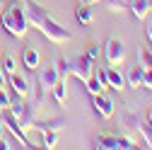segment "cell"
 <instances>
[{"mask_svg": "<svg viewBox=\"0 0 152 150\" xmlns=\"http://www.w3.org/2000/svg\"><path fill=\"white\" fill-rule=\"evenodd\" d=\"M22 5H24V12H27L29 24L36 27L48 41H53V44H68V41H72V34H70L63 24L56 22L53 17L48 15L46 7H41L39 3H34V0H24Z\"/></svg>", "mask_w": 152, "mask_h": 150, "instance_id": "1", "label": "cell"}, {"mask_svg": "<svg viewBox=\"0 0 152 150\" xmlns=\"http://www.w3.org/2000/svg\"><path fill=\"white\" fill-rule=\"evenodd\" d=\"M0 24H3V29L7 34L17 36V39H22V36L27 34L29 20H27L24 5L20 3V0H15V3H10L7 7H3V12H0Z\"/></svg>", "mask_w": 152, "mask_h": 150, "instance_id": "2", "label": "cell"}, {"mask_svg": "<svg viewBox=\"0 0 152 150\" xmlns=\"http://www.w3.org/2000/svg\"><path fill=\"white\" fill-rule=\"evenodd\" d=\"M0 121H3V126H7L10 131H12V136L17 138V140H20L24 148H36L29 138H27V131L22 128V124H20V119H17L15 114H12V109L7 107V109H3V111H0Z\"/></svg>", "mask_w": 152, "mask_h": 150, "instance_id": "3", "label": "cell"}, {"mask_svg": "<svg viewBox=\"0 0 152 150\" xmlns=\"http://www.w3.org/2000/svg\"><path fill=\"white\" fill-rule=\"evenodd\" d=\"M70 75L72 78H77L80 82H87L92 75H94V61H89L87 56H77V58L70 61Z\"/></svg>", "mask_w": 152, "mask_h": 150, "instance_id": "4", "label": "cell"}, {"mask_svg": "<svg viewBox=\"0 0 152 150\" xmlns=\"http://www.w3.org/2000/svg\"><path fill=\"white\" fill-rule=\"evenodd\" d=\"M104 56L109 65H121L126 61V44L121 39H109L104 46Z\"/></svg>", "mask_w": 152, "mask_h": 150, "instance_id": "5", "label": "cell"}, {"mask_svg": "<svg viewBox=\"0 0 152 150\" xmlns=\"http://www.w3.org/2000/svg\"><path fill=\"white\" fill-rule=\"evenodd\" d=\"M36 70H39L36 82H39V99H41L44 92H51L53 90V85L61 80V75H58V70H56V65L53 68H36Z\"/></svg>", "mask_w": 152, "mask_h": 150, "instance_id": "6", "label": "cell"}, {"mask_svg": "<svg viewBox=\"0 0 152 150\" xmlns=\"http://www.w3.org/2000/svg\"><path fill=\"white\" fill-rule=\"evenodd\" d=\"M94 111L102 116V119H111V114H113V102L104 95H94Z\"/></svg>", "mask_w": 152, "mask_h": 150, "instance_id": "7", "label": "cell"}, {"mask_svg": "<svg viewBox=\"0 0 152 150\" xmlns=\"http://www.w3.org/2000/svg\"><path fill=\"white\" fill-rule=\"evenodd\" d=\"M10 87L15 90V95H20V97L29 95V80L24 78V75H20V73H12L10 75Z\"/></svg>", "mask_w": 152, "mask_h": 150, "instance_id": "8", "label": "cell"}, {"mask_svg": "<svg viewBox=\"0 0 152 150\" xmlns=\"http://www.w3.org/2000/svg\"><path fill=\"white\" fill-rule=\"evenodd\" d=\"M150 10H152V3H150V0H130V12H133L135 20L142 22Z\"/></svg>", "mask_w": 152, "mask_h": 150, "instance_id": "9", "label": "cell"}, {"mask_svg": "<svg viewBox=\"0 0 152 150\" xmlns=\"http://www.w3.org/2000/svg\"><path fill=\"white\" fill-rule=\"evenodd\" d=\"M106 85L121 92V90L126 87V75H121V73L116 70V65H113V68H106Z\"/></svg>", "mask_w": 152, "mask_h": 150, "instance_id": "10", "label": "cell"}, {"mask_svg": "<svg viewBox=\"0 0 152 150\" xmlns=\"http://www.w3.org/2000/svg\"><path fill=\"white\" fill-rule=\"evenodd\" d=\"M97 148L99 150H121L118 136H113V133H99L97 136Z\"/></svg>", "mask_w": 152, "mask_h": 150, "instance_id": "11", "label": "cell"}, {"mask_svg": "<svg viewBox=\"0 0 152 150\" xmlns=\"http://www.w3.org/2000/svg\"><path fill=\"white\" fill-rule=\"evenodd\" d=\"M22 61H24V68H27V70H36L39 63H41V56H39V51H36L34 46H29V49H24V53H22Z\"/></svg>", "mask_w": 152, "mask_h": 150, "instance_id": "12", "label": "cell"}, {"mask_svg": "<svg viewBox=\"0 0 152 150\" xmlns=\"http://www.w3.org/2000/svg\"><path fill=\"white\" fill-rule=\"evenodd\" d=\"M65 126V119H46V121H34V131H61Z\"/></svg>", "mask_w": 152, "mask_h": 150, "instance_id": "13", "label": "cell"}, {"mask_svg": "<svg viewBox=\"0 0 152 150\" xmlns=\"http://www.w3.org/2000/svg\"><path fill=\"white\" fill-rule=\"evenodd\" d=\"M75 20H77L80 24H92V22H94V10H92V5H77V10H75Z\"/></svg>", "mask_w": 152, "mask_h": 150, "instance_id": "14", "label": "cell"}, {"mask_svg": "<svg viewBox=\"0 0 152 150\" xmlns=\"http://www.w3.org/2000/svg\"><path fill=\"white\" fill-rule=\"evenodd\" d=\"M142 68L140 65H135V68H130L128 70V75H126V85L128 87H142Z\"/></svg>", "mask_w": 152, "mask_h": 150, "instance_id": "15", "label": "cell"}, {"mask_svg": "<svg viewBox=\"0 0 152 150\" xmlns=\"http://www.w3.org/2000/svg\"><path fill=\"white\" fill-rule=\"evenodd\" d=\"M51 92H53V99L58 102V104H65V102H68V82H65V80H58V82L53 85Z\"/></svg>", "mask_w": 152, "mask_h": 150, "instance_id": "16", "label": "cell"}, {"mask_svg": "<svg viewBox=\"0 0 152 150\" xmlns=\"http://www.w3.org/2000/svg\"><path fill=\"white\" fill-rule=\"evenodd\" d=\"M85 85H87V90H89V95H92V97H94V95H102V92L106 90V85H102V80L97 78V75H92V78H89Z\"/></svg>", "mask_w": 152, "mask_h": 150, "instance_id": "17", "label": "cell"}, {"mask_svg": "<svg viewBox=\"0 0 152 150\" xmlns=\"http://www.w3.org/2000/svg\"><path fill=\"white\" fill-rule=\"evenodd\" d=\"M56 70H58L61 80H68L70 78V61L68 58H56Z\"/></svg>", "mask_w": 152, "mask_h": 150, "instance_id": "18", "label": "cell"}, {"mask_svg": "<svg viewBox=\"0 0 152 150\" xmlns=\"http://www.w3.org/2000/svg\"><path fill=\"white\" fill-rule=\"evenodd\" d=\"M41 136H44V148L58 145V131H41Z\"/></svg>", "mask_w": 152, "mask_h": 150, "instance_id": "19", "label": "cell"}, {"mask_svg": "<svg viewBox=\"0 0 152 150\" xmlns=\"http://www.w3.org/2000/svg\"><path fill=\"white\" fill-rule=\"evenodd\" d=\"M135 131H140V136L145 138V145H147V148H152V126H145V124L140 121Z\"/></svg>", "mask_w": 152, "mask_h": 150, "instance_id": "20", "label": "cell"}, {"mask_svg": "<svg viewBox=\"0 0 152 150\" xmlns=\"http://www.w3.org/2000/svg\"><path fill=\"white\" fill-rule=\"evenodd\" d=\"M0 65H3V70H5V75H7V78H10L12 73H17V63H15V58H12V56H5Z\"/></svg>", "mask_w": 152, "mask_h": 150, "instance_id": "21", "label": "cell"}, {"mask_svg": "<svg viewBox=\"0 0 152 150\" xmlns=\"http://www.w3.org/2000/svg\"><path fill=\"white\" fill-rule=\"evenodd\" d=\"M104 5L111 12H123L126 10V0H104Z\"/></svg>", "mask_w": 152, "mask_h": 150, "instance_id": "22", "label": "cell"}, {"mask_svg": "<svg viewBox=\"0 0 152 150\" xmlns=\"http://www.w3.org/2000/svg\"><path fill=\"white\" fill-rule=\"evenodd\" d=\"M10 102H12V99H10V95H7V90H5V87H0V111L7 109Z\"/></svg>", "mask_w": 152, "mask_h": 150, "instance_id": "23", "label": "cell"}, {"mask_svg": "<svg viewBox=\"0 0 152 150\" xmlns=\"http://www.w3.org/2000/svg\"><path fill=\"white\" fill-rule=\"evenodd\" d=\"M85 56H87L89 61H97V58H99V46H97V44H89L87 51H85Z\"/></svg>", "mask_w": 152, "mask_h": 150, "instance_id": "24", "label": "cell"}, {"mask_svg": "<svg viewBox=\"0 0 152 150\" xmlns=\"http://www.w3.org/2000/svg\"><path fill=\"white\" fill-rule=\"evenodd\" d=\"M118 145L123 150H130V148H135V140H133L130 136H118Z\"/></svg>", "mask_w": 152, "mask_h": 150, "instance_id": "25", "label": "cell"}, {"mask_svg": "<svg viewBox=\"0 0 152 150\" xmlns=\"http://www.w3.org/2000/svg\"><path fill=\"white\" fill-rule=\"evenodd\" d=\"M138 56H140V61H142V70H147V68H152V61H150V51H138Z\"/></svg>", "mask_w": 152, "mask_h": 150, "instance_id": "26", "label": "cell"}, {"mask_svg": "<svg viewBox=\"0 0 152 150\" xmlns=\"http://www.w3.org/2000/svg\"><path fill=\"white\" fill-rule=\"evenodd\" d=\"M142 87L152 90V68H147V70L142 73Z\"/></svg>", "mask_w": 152, "mask_h": 150, "instance_id": "27", "label": "cell"}, {"mask_svg": "<svg viewBox=\"0 0 152 150\" xmlns=\"http://www.w3.org/2000/svg\"><path fill=\"white\" fill-rule=\"evenodd\" d=\"M94 75H97V78L102 80V85H106V68H99V70L94 73ZM106 87H109V85H106Z\"/></svg>", "mask_w": 152, "mask_h": 150, "instance_id": "28", "label": "cell"}, {"mask_svg": "<svg viewBox=\"0 0 152 150\" xmlns=\"http://www.w3.org/2000/svg\"><path fill=\"white\" fill-rule=\"evenodd\" d=\"M0 87H7V82H5V70H3V65H0Z\"/></svg>", "mask_w": 152, "mask_h": 150, "instance_id": "29", "label": "cell"}, {"mask_svg": "<svg viewBox=\"0 0 152 150\" xmlns=\"http://www.w3.org/2000/svg\"><path fill=\"white\" fill-rule=\"evenodd\" d=\"M97 3H102V0H80V5H97Z\"/></svg>", "mask_w": 152, "mask_h": 150, "instance_id": "30", "label": "cell"}, {"mask_svg": "<svg viewBox=\"0 0 152 150\" xmlns=\"http://www.w3.org/2000/svg\"><path fill=\"white\" fill-rule=\"evenodd\" d=\"M147 36H150V44H152V24L147 27Z\"/></svg>", "mask_w": 152, "mask_h": 150, "instance_id": "31", "label": "cell"}, {"mask_svg": "<svg viewBox=\"0 0 152 150\" xmlns=\"http://www.w3.org/2000/svg\"><path fill=\"white\" fill-rule=\"evenodd\" d=\"M0 136H3V121H0Z\"/></svg>", "mask_w": 152, "mask_h": 150, "instance_id": "32", "label": "cell"}, {"mask_svg": "<svg viewBox=\"0 0 152 150\" xmlns=\"http://www.w3.org/2000/svg\"><path fill=\"white\" fill-rule=\"evenodd\" d=\"M150 126H152V111H150Z\"/></svg>", "mask_w": 152, "mask_h": 150, "instance_id": "33", "label": "cell"}, {"mask_svg": "<svg viewBox=\"0 0 152 150\" xmlns=\"http://www.w3.org/2000/svg\"><path fill=\"white\" fill-rule=\"evenodd\" d=\"M150 61H152V51H150Z\"/></svg>", "mask_w": 152, "mask_h": 150, "instance_id": "34", "label": "cell"}, {"mask_svg": "<svg viewBox=\"0 0 152 150\" xmlns=\"http://www.w3.org/2000/svg\"><path fill=\"white\" fill-rule=\"evenodd\" d=\"M0 12H3V5H0Z\"/></svg>", "mask_w": 152, "mask_h": 150, "instance_id": "35", "label": "cell"}]
</instances>
